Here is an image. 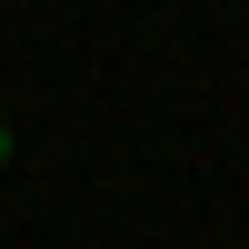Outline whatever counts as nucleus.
<instances>
[{
  "label": "nucleus",
  "instance_id": "obj_1",
  "mask_svg": "<svg viewBox=\"0 0 249 249\" xmlns=\"http://www.w3.org/2000/svg\"><path fill=\"white\" fill-rule=\"evenodd\" d=\"M0 170H10V120H0Z\"/></svg>",
  "mask_w": 249,
  "mask_h": 249
}]
</instances>
